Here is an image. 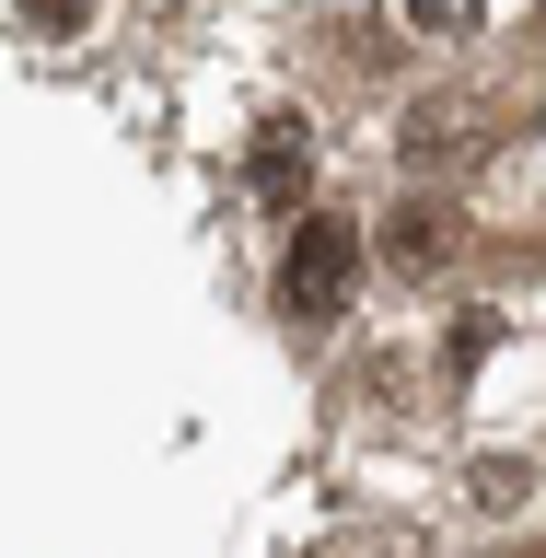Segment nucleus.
<instances>
[{"label": "nucleus", "instance_id": "nucleus-1", "mask_svg": "<svg viewBox=\"0 0 546 558\" xmlns=\"http://www.w3.org/2000/svg\"><path fill=\"white\" fill-rule=\"evenodd\" d=\"M349 291H361V233H349L338 209H314L291 221V256H279V303L303 314V326H338Z\"/></svg>", "mask_w": 546, "mask_h": 558}, {"label": "nucleus", "instance_id": "nucleus-2", "mask_svg": "<svg viewBox=\"0 0 546 558\" xmlns=\"http://www.w3.org/2000/svg\"><path fill=\"white\" fill-rule=\"evenodd\" d=\"M500 129H523V105H453V94H430V105H408L396 151H408V163H465V151H488Z\"/></svg>", "mask_w": 546, "mask_h": 558}, {"label": "nucleus", "instance_id": "nucleus-3", "mask_svg": "<svg viewBox=\"0 0 546 558\" xmlns=\"http://www.w3.org/2000/svg\"><path fill=\"white\" fill-rule=\"evenodd\" d=\"M384 268L396 279H442L453 268V244H465V221H453V198H430V186H408V198L384 209Z\"/></svg>", "mask_w": 546, "mask_h": 558}, {"label": "nucleus", "instance_id": "nucleus-4", "mask_svg": "<svg viewBox=\"0 0 546 558\" xmlns=\"http://www.w3.org/2000/svg\"><path fill=\"white\" fill-rule=\"evenodd\" d=\"M303 174H314L303 117H268V129H256V198H268V209H303Z\"/></svg>", "mask_w": 546, "mask_h": 558}, {"label": "nucleus", "instance_id": "nucleus-5", "mask_svg": "<svg viewBox=\"0 0 546 558\" xmlns=\"http://www.w3.org/2000/svg\"><path fill=\"white\" fill-rule=\"evenodd\" d=\"M408 24H430V35H477V0H408Z\"/></svg>", "mask_w": 546, "mask_h": 558}, {"label": "nucleus", "instance_id": "nucleus-6", "mask_svg": "<svg viewBox=\"0 0 546 558\" xmlns=\"http://www.w3.org/2000/svg\"><path fill=\"white\" fill-rule=\"evenodd\" d=\"M24 24L35 35H82V24H94V0H24Z\"/></svg>", "mask_w": 546, "mask_h": 558}, {"label": "nucleus", "instance_id": "nucleus-7", "mask_svg": "<svg viewBox=\"0 0 546 558\" xmlns=\"http://www.w3.org/2000/svg\"><path fill=\"white\" fill-rule=\"evenodd\" d=\"M488 558H523V547H488Z\"/></svg>", "mask_w": 546, "mask_h": 558}]
</instances>
